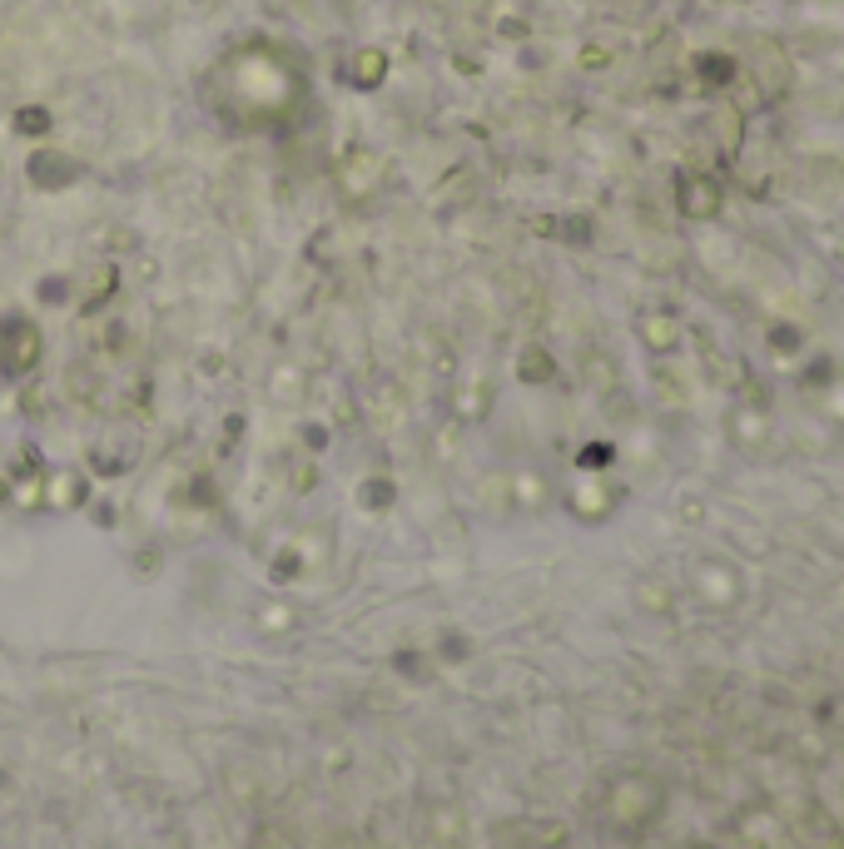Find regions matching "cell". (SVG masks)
Segmentation results:
<instances>
[{"label":"cell","mask_w":844,"mask_h":849,"mask_svg":"<svg viewBox=\"0 0 844 849\" xmlns=\"http://www.w3.org/2000/svg\"><path fill=\"white\" fill-rule=\"evenodd\" d=\"M20 130H25V135H40V130H45V115H40V110H25V115H20Z\"/></svg>","instance_id":"4"},{"label":"cell","mask_w":844,"mask_h":849,"mask_svg":"<svg viewBox=\"0 0 844 849\" xmlns=\"http://www.w3.org/2000/svg\"><path fill=\"white\" fill-rule=\"evenodd\" d=\"M348 75H353V85L373 90V85H378V80L388 75V60H383L378 50H358V55H353V70H348Z\"/></svg>","instance_id":"3"},{"label":"cell","mask_w":844,"mask_h":849,"mask_svg":"<svg viewBox=\"0 0 844 849\" xmlns=\"http://www.w3.org/2000/svg\"><path fill=\"white\" fill-rule=\"evenodd\" d=\"M209 105L234 130H279L303 105V75L274 45H239L214 65Z\"/></svg>","instance_id":"1"},{"label":"cell","mask_w":844,"mask_h":849,"mask_svg":"<svg viewBox=\"0 0 844 849\" xmlns=\"http://www.w3.org/2000/svg\"><path fill=\"white\" fill-rule=\"evenodd\" d=\"M681 209L686 214H715L720 209V189L710 179H686L681 184Z\"/></svg>","instance_id":"2"}]
</instances>
